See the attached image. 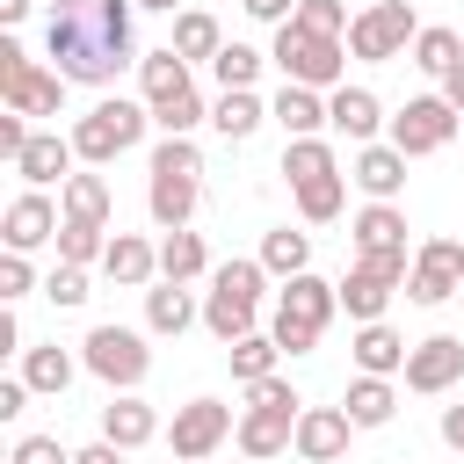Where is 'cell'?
<instances>
[{
    "label": "cell",
    "instance_id": "obj_1",
    "mask_svg": "<svg viewBox=\"0 0 464 464\" xmlns=\"http://www.w3.org/2000/svg\"><path fill=\"white\" fill-rule=\"evenodd\" d=\"M138 7L130 0H51L44 14V51L51 72L72 87H109L123 65H138Z\"/></svg>",
    "mask_w": 464,
    "mask_h": 464
},
{
    "label": "cell",
    "instance_id": "obj_2",
    "mask_svg": "<svg viewBox=\"0 0 464 464\" xmlns=\"http://www.w3.org/2000/svg\"><path fill=\"white\" fill-rule=\"evenodd\" d=\"M145 174H152V181H145L152 225H160V232H181V225L196 218V203H203V152H196V138H160Z\"/></svg>",
    "mask_w": 464,
    "mask_h": 464
},
{
    "label": "cell",
    "instance_id": "obj_3",
    "mask_svg": "<svg viewBox=\"0 0 464 464\" xmlns=\"http://www.w3.org/2000/svg\"><path fill=\"white\" fill-rule=\"evenodd\" d=\"M334 312H341V283H326V276H290L283 290H276V319H268V334H276V348L283 355H312L319 348V334L334 326Z\"/></svg>",
    "mask_w": 464,
    "mask_h": 464
},
{
    "label": "cell",
    "instance_id": "obj_4",
    "mask_svg": "<svg viewBox=\"0 0 464 464\" xmlns=\"http://www.w3.org/2000/svg\"><path fill=\"white\" fill-rule=\"evenodd\" d=\"M268 65H276L290 87H319V94L348 87V44H341V36H319V29H304V22H283V29H276Z\"/></svg>",
    "mask_w": 464,
    "mask_h": 464
},
{
    "label": "cell",
    "instance_id": "obj_5",
    "mask_svg": "<svg viewBox=\"0 0 464 464\" xmlns=\"http://www.w3.org/2000/svg\"><path fill=\"white\" fill-rule=\"evenodd\" d=\"M145 123H152V109L145 102H130V94H102L87 116H72V152H80V167H109V160H123L138 138H145Z\"/></svg>",
    "mask_w": 464,
    "mask_h": 464
},
{
    "label": "cell",
    "instance_id": "obj_6",
    "mask_svg": "<svg viewBox=\"0 0 464 464\" xmlns=\"http://www.w3.org/2000/svg\"><path fill=\"white\" fill-rule=\"evenodd\" d=\"M406 276H413V254H406V246H399V254H355L348 276H341V312H348L355 326L384 319V304L406 290Z\"/></svg>",
    "mask_w": 464,
    "mask_h": 464
},
{
    "label": "cell",
    "instance_id": "obj_7",
    "mask_svg": "<svg viewBox=\"0 0 464 464\" xmlns=\"http://www.w3.org/2000/svg\"><path fill=\"white\" fill-rule=\"evenodd\" d=\"M413 36H420L413 0H370V7L348 22V58H362V65H392V58L413 51Z\"/></svg>",
    "mask_w": 464,
    "mask_h": 464
},
{
    "label": "cell",
    "instance_id": "obj_8",
    "mask_svg": "<svg viewBox=\"0 0 464 464\" xmlns=\"http://www.w3.org/2000/svg\"><path fill=\"white\" fill-rule=\"evenodd\" d=\"M65 87H72V80H58V72L36 65L14 36H0V102H7L14 116H29V123H36V116H58V109H65Z\"/></svg>",
    "mask_w": 464,
    "mask_h": 464
},
{
    "label": "cell",
    "instance_id": "obj_9",
    "mask_svg": "<svg viewBox=\"0 0 464 464\" xmlns=\"http://www.w3.org/2000/svg\"><path fill=\"white\" fill-rule=\"evenodd\" d=\"M80 362H87L109 392H138L145 370H152V334H138V326H94V334L80 341Z\"/></svg>",
    "mask_w": 464,
    "mask_h": 464
},
{
    "label": "cell",
    "instance_id": "obj_10",
    "mask_svg": "<svg viewBox=\"0 0 464 464\" xmlns=\"http://www.w3.org/2000/svg\"><path fill=\"white\" fill-rule=\"evenodd\" d=\"M232 428H239V413H232L225 399H188V406H174V420H167V450H174L181 464H210V457L232 442Z\"/></svg>",
    "mask_w": 464,
    "mask_h": 464
},
{
    "label": "cell",
    "instance_id": "obj_11",
    "mask_svg": "<svg viewBox=\"0 0 464 464\" xmlns=\"http://www.w3.org/2000/svg\"><path fill=\"white\" fill-rule=\"evenodd\" d=\"M457 130H464V116H457L442 94H413V102L384 123V145H399L406 160H428V152H442Z\"/></svg>",
    "mask_w": 464,
    "mask_h": 464
},
{
    "label": "cell",
    "instance_id": "obj_12",
    "mask_svg": "<svg viewBox=\"0 0 464 464\" xmlns=\"http://www.w3.org/2000/svg\"><path fill=\"white\" fill-rule=\"evenodd\" d=\"M457 290H464V239H450V232L420 239V246H413L406 297H413V304H450Z\"/></svg>",
    "mask_w": 464,
    "mask_h": 464
},
{
    "label": "cell",
    "instance_id": "obj_13",
    "mask_svg": "<svg viewBox=\"0 0 464 464\" xmlns=\"http://www.w3.org/2000/svg\"><path fill=\"white\" fill-rule=\"evenodd\" d=\"M406 392H420V399H442L457 377H464V341L457 334H428V341H413V355H406Z\"/></svg>",
    "mask_w": 464,
    "mask_h": 464
},
{
    "label": "cell",
    "instance_id": "obj_14",
    "mask_svg": "<svg viewBox=\"0 0 464 464\" xmlns=\"http://www.w3.org/2000/svg\"><path fill=\"white\" fill-rule=\"evenodd\" d=\"M58 225H65V210H58L44 188H22V196L7 203V218H0V232H7V254H36L44 239H58Z\"/></svg>",
    "mask_w": 464,
    "mask_h": 464
},
{
    "label": "cell",
    "instance_id": "obj_15",
    "mask_svg": "<svg viewBox=\"0 0 464 464\" xmlns=\"http://www.w3.org/2000/svg\"><path fill=\"white\" fill-rule=\"evenodd\" d=\"M348 442H355V420L341 406H304L297 413V457L304 464H341Z\"/></svg>",
    "mask_w": 464,
    "mask_h": 464
},
{
    "label": "cell",
    "instance_id": "obj_16",
    "mask_svg": "<svg viewBox=\"0 0 464 464\" xmlns=\"http://www.w3.org/2000/svg\"><path fill=\"white\" fill-rule=\"evenodd\" d=\"M348 181L370 196V203H399V188H406V152L399 145H355V160H348Z\"/></svg>",
    "mask_w": 464,
    "mask_h": 464
},
{
    "label": "cell",
    "instance_id": "obj_17",
    "mask_svg": "<svg viewBox=\"0 0 464 464\" xmlns=\"http://www.w3.org/2000/svg\"><path fill=\"white\" fill-rule=\"evenodd\" d=\"M232 442H239V457H254V464H268V457H283V450H297V413H268V406H239V428H232Z\"/></svg>",
    "mask_w": 464,
    "mask_h": 464
},
{
    "label": "cell",
    "instance_id": "obj_18",
    "mask_svg": "<svg viewBox=\"0 0 464 464\" xmlns=\"http://www.w3.org/2000/svg\"><path fill=\"white\" fill-rule=\"evenodd\" d=\"M326 123H334L348 145H377V130H384L392 116H384V102H377L370 87H334V94H326Z\"/></svg>",
    "mask_w": 464,
    "mask_h": 464
},
{
    "label": "cell",
    "instance_id": "obj_19",
    "mask_svg": "<svg viewBox=\"0 0 464 464\" xmlns=\"http://www.w3.org/2000/svg\"><path fill=\"white\" fill-rule=\"evenodd\" d=\"M72 160H80V152H72V138H58V130H36V138L22 145V160H14V174H22L29 188H51V181L65 188V181L80 174Z\"/></svg>",
    "mask_w": 464,
    "mask_h": 464
},
{
    "label": "cell",
    "instance_id": "obj_20",
    "mask_svg": "<svg viewBox=\"0 0 464 464\" xmlns=\"http://www.w3.org/2000/svg\"><path fill=\"white\" fill-rule=\"evenodd\" d=\"M102 276H109V283H123V290H152V283H160V246H152V239H138V232H109Z\"/></svg>",
    "mask_w": 464,
    "mask_h": 464
},
{
    "label": "cell",
    "instance_id": "obj_21",
    "mask_svg": "<svg viewBox=\"0 0 464 464\" xmlns=\"http://www.w3.org/2000/svg\"><path fill=\"white\" fill-rule=\"evenodd\" d=\"M152 435H160V406H152V399L116 392V399L102 406V442H116V450H145Z\"/></svg>",
    "mask_w": 464,
    "mask_h": 464
},
{
    "label": "cell",
    "instance_id": "obj_22",
    "mask_svg": "<svg viewBox=\"0 0 464 464\" xmlns=\"http://www.w3.org/2000/svg\"><path fill=\"white\" fill-rule=\"evenodd\" d=\"M348 355H355V377H399V370H406V355H413V341H399L384 319H370V326H355Z\"/></svg>",
    "mask_w": 464,
    "mask_h": 464
},
{
    "label": "cell",
    "instance_id": "obj_23",
    "mask_svg": "<svg viewBox=\"0 0 464 464\" xmlns=\"http://www.w3.org/2000/svg\"><path fill=\"white\" fill-rule=\"evenodd\" d=\"M268 116L283 123V138H326L334 123H326V94L319 87H276V102H268Z\"/></svg>",
    "mask_w": 464,
    "mask_h": 464
},
{
    "label": "cell",
    "instance_id": "obj_24",
    "mask_svg": "<svg viewBox=\"0 0 464 464\" xmlns=\"http://www.w3.org/2000/svg\"><path fill=\"white\" fill-rule=\"evenodd\" d=\"M196 319H203V304L188 297V283H152V290H145V334H160V341H181Z\"/></svg>",
    "mask_w": 464,
    "mask_h": 464
},
{
    "label": "cell",
    "instance_id": "obj_25",
    "mask_svg": "<svg viewBox=\"0 0 464 464\" xmlns=\"http://www.w3.org/2000/svg\"><path fill=\"white\" fill-rule=\"evenodd\" d=\"M196 80H188V58L174 51V44H160V51H145L138 58V94H145V109H160V102H174V94H188Z\"/></svg>",
    "mask_w": 464,
    "mask_h": 464
},
{
    "label": "cell",
    "instance_id": "obj_26",
    "mask_svg": "<svg viewBox=\"0 0 464 464\" xmlns=\"http://www.w3.org/2000/svg\"><path fill=\"white\" fill-rule=\"evenodd\" d=\"M348 246L355 254H399L406 246V210L399 203H362L355 225H348Z\"/></svg>",
    "mask_w": 464,
    "mask_h": 464
},
{
    "label": "cell",
    "instance_id": "obj_27",
    "mask_svg": "<svg viewBox=\"0 0 464 464\" xmlns=\"http://www.w3.org/2000/svg\"><path fill=\"white\" fill-rule=\"evenodd\" d=\"M58 210H65V225H102V232H109V210H116V196H109V181H102L94 167H80V174L58 188Z\"/></svg>",
    "mask_w": 464,
    "mask_h": 464
},
{
    "label": "cell",
    "instance_id": "obj_28",
    "mask_svg": "<svg viewBox=\"0 0 464 464\" xmlns=\"http://www.w3.org/2000/svg\"><path fill=\"white\" fill-rule=\"evenodd\" d=\"M80 370H87V362H72V355H65L58 341H44V348H22V370H14V377H22L29 392H44V399H58V392H65V384H72Z\"/></svg>",
    "mask_w": 464,
    "mask_h": 464
},
{
    "label": "cell",
    "instance_id": "obj_29",
    "mask_svg": "<svg viewBox=\"0 0 464 464\" xmlns=\"http://www.w3.org/2000/svg\"><path fill=\"white\" fill-rule=\"evenodd\" d=\"M341 413L355 420V435H362V428H384V420L399 413V384H392V377H355V384L341 392Z\"/></svg>",
    "mask_w": 464,
    "mask_h": 464
},
{
    "label": "cell",
    "instance_id": "obj_30",
    "mask_svg": "<svg viewBox=\"0 0 464 464\" xmlns=\"http://www.w3.org/2000/svg\"><path fill=\"white\" fill-rule=\"evenodd\" d=\"M167 44H174V51L188 58V65H210V58L225 51V29H218V14H210V7H181V14H174V36H167Z\"/></svg>",
    "mask_w": 464,
    "mask_h": 464
},
{
    "label": "cell",
    "instance_id": "obj_31",
    "mask_svg": "<svg viewBox=\"0 0 464 464\" xmlns=\"http://www.w3.org/2000/svg\"><path fill=\"white\" fill-rule=\"evenodd\" d=\"M254 261H261L268 276H283V283H290V276H304V268H312V232H297V225H268Z\"/></svg>",
    "mask_w": 464,
    "mask_h": 464
},
{
    "label": "cell",
    "instance_id": "obj_32",
    "mask_svg": "<svg viewBox=\"0 0 464 464\" xmlns=\"http://www.w3.org/2000/svg\"><path fill=\"white\" fill-rule=\"evenodd\" d=\"M210 123H218V138H232V145H239V138H254V130L268 123V102H261L254 87H232V94H218V102H210Z\"/></svg>",
    "mask_w": 464,
    "mask_h": 464
},
{
    "label": "cell",
    "instance_id": "obj_33",
    "mask_svg": "<svg viewBox=\"0 0 464 464\" xmlns=\"http://www.w3.org/2000/svg\"><path fill=\"white\" fill-rule=\"evenodd\" d=\"M196 276H210V246H203V232H167L160 239V283H196Z\"/></svg>",
    "mask_w": 464,
    "mask_h": 464
},
{
    "label": "cell",
    "instance_id": "obj_34",
    "mask_svg": "<svg viewBox=\"0 0 464 464\" xmlns=\"http://www.w3.org/2000/svg\"><path fill=\"white\" fill-rule=\"evenodd\" d=\"M203 326H210L225 348L246 341V334H261V326H254V297H232V290H218V283L203 290Z\"/></svg>",
    "mask_w": 464,
    "mask_h": 464
},
{
    "label": "cell",
    "instance_id": "obj_35",
    "mask_svg": "<svg viewBox=\"0 0 464 464\" xmlns=\"http://www.w3.org/2000/svg\"><path fill=\"white\" fill-rule=\"evenodd\" d=\"M283 174H290V188H304V181H334L341 160H334L326 138H290V145H283Z\"/></svg>",
    "mask_w": 464,
    "mask_h": 464
},
{
    "label": "cell",
    "instance_id": "obj_36",
    "mask_svg": "<svg viewBox=\"0 0 464 464\" xmlns=\"http://www.w3.org/2000/svg\"><path fill=\"white\" fill-rule=\"evenodd\" d=\"M406 58H413V65H420V72L442 87V72L464 58V36H457V29H442V22H428V29L413 36V51H406Z\"/></svg>",
    "mask_w": 464,
    "mask_h": 464
},
{
    "label": "cell",
    "instance_id": "obj_37",
    "mask_svg": "<svg viewBox=\"0 0 464 464\" xmlns=\"http://www.w3.org/2000/svg\"><path fill=\"white\" fill-rule=\"evenodd\" d=\"M225 362H232V384H261V377H276L283 348H276V334H246L225 348Z\"/></svg>",
    "mask_w": 464,
    "mask_h": 464
},
{
    "label": "cell",
    "instance_id": "obj_38",
    "mask_svg": "<svg viewBox=\"0 0 464 464\" xmlns=\"http://www.w3.org/2000/svg\"><path fill=\"white\" fill-rule=\"evenodd\" d=\"M261 65H268V51H254V44H225V51L210 58V80H218V94H232V87H254Z\"/></svg>",
    "mask_w": 464,
    "mask_h": 464
},
{
    "label": "cell",
    "instance_id": "obj_39",
    "mask_svg": "<svg viewBox=\"0 0 464 464\" xmlns=\"http://www.w3.org/2000/svg\"><path fill=\"white\" fill-rule=\"evenodd\" d=\"M341 203H348V174H334V181H304V188H297V218H304V225H334Z\"/></svg>",
    "mask_w": 464,
    "mask_h": 464
},
{
    "label": "cell",
    "instance_id": "obj_40",
    "mask_svg": "<svg viewBox=\"0 0 464 464\" xmlns=\"http://www.w3.org/2000/svg\"><path fill=\"white\" fill-rule=\"evenodd\" d=\"M109 254V232L102 225H58V261L65 268H94Z\"/></svg>",
    "mask_w": 464,
    "mask_h": 464
},
{
    "label": "cell",
    "instance_id": "obj_41",
    "mask_svg": "<svg viewBox=\"0 0 464 464\" xmlns=\"http://www.w3.org/2000/svg\"><path fill=\"white\" fill-rule=\"evenodd\" d=\"M152 123H160V138H188L196 123H210V109H203V94L188 87V94H174V102H160V109H152Z\"/></svg>",
    "mask_w": 464,
    "mask_h": 464
},
{
    "label": "cell",
    "instance_id": "obj_42",
    "mask_svg": "<svg viewBox=\"0 0 464 464\" xmlns=\"http://www.w3.org/2000/svg\"><path fill=\"white\" fill-rule=\"evenodd\" d=\"M210 283H218V290H232V297H254V304H261L268 268H261V261H225V268H210Z\"/></svg>",
    "mask_w": 464,
    "mask_h": 464
},
{
    "label": "cell",
    "instance_id": "obj_43",
    "mask_svg": "<svg viewBox=\"0 0 464 464\" xmlns=\"http://www.w3.org/2000/svg\"><path fill=\"white\" fill-rule=\"evenodd\" d=\"M246 392V406H268V413H304V399H297V384L276 370V377H261V384H239Z\"/></svg>",
    "mask_w": 464,
    "mask_h": 464
},
{
    "label": "cell",
    "instance_id": "obj_44",
    "mask_svg": "<svg viewBox=\"0 0 464 464\" xmlns=\"http://www.w3.org/2000/svg\"><path fill=\"white\" fill-rule=\"evenodd\" d=\"M297 22L319 29V36H341V44H348V22H355V14H348V0H297Z\"/></svg>",
    "mask_w": 464,
    "mask_h": 464
},
{
    "label": "cell",
    "instance_id": "obj_45",
    "mask_svg": "<svg viewBox=\"0 0 464 464\" xmlns=\"http://www.w3.org/2000/svg\"><path fill=\"white\" fill-rule=\"evenodd\" d=\"M44 297H51L58 312H72V304H87V268H65V261H58V268L44 276Z\"/></svg>",
    "mask_w": 464,
    "mask_h": 464
},
{
    "label": "cell",
    "instance_id": "obj_46",
    "mask_svg": "<svg viewBox=\"0 0 464 464\" xmlns=\"http://www.w3.org/2000/svg\"><path fill=\"white\" fill-rule=\"evenodd\" d=\"M7 464H72V450H65L58 435H14Z\"/></svg>",
    "mask_w": 464,
    "mask_h": 464
},
{
    "label": "cell",
    "instance_id": "obj_47",
    "mask_svg": "<svg viewBox=\"0 0 464 464\" xmlns=\"http://www.w3.org/2000/svg\"><path fill=\"white\" fill-rule=\"evenodd\" d=\"M36 290V268H29V254H0V304H22Z\"/></svg>",
    "mask_w": 464,
    "mask_h": 464
},
{
    "label": "cell",
    "instance_id": "obj_48",
    "mask_svg": "<svg viewBox=\"0 0 464 464\" xmlns=\"http://www.w3.org/2000/svg\"><path fill=\"white\" fill-rule=\"evenodd\" d=\"M254 22H268V29H283V22H297V0H239Z\"/></svg>",
    "mask_w": 464,
    "mask_h": 464
},
{
    "label": "cell",
    "instance_id": "obj_49",
    "mask_svg": "<svg viewBox=\"0 0 464 464\" xmlns=\"http://www.w3.org/2000/svg\"><path fill=\"white\" fill-rule=\"evenodd\" d=\"M29 413V384L22 377H0V420H22Z\"/></svg>",
    "mask_w": 464,
    "mask_h": 464
},
{
    "label": "cell",
    "instance_id": "obj_50",
    "mask_svg": "<svg viewBox=\"0 0 464 464\" xmlns=\"http://www.w3.org/2000/svg\"><path fill=\"white\" fill-rule=\"evenodd\" d=\"M123 457H130V450H116V442H102V435H94L87 450H72V464H123Z\"/></svg>",
    "mask_w": 464,
    "mask_h": 464
},
{
    "label": "cell",
    "instance_id": "obj_51",
    "mask_svg": "<svg viewBox=\"0 0 464 464\" xmlns=\"http://www.w3.org/2000/svg\"><path fill=\"white\" fill-rule=\"evenodd\" d=\"M435 94H442V102H450V109H457V116H464V58H457V65H450V72H442V87H435Z\"/></svg>",
    "mask_w": 464,
    "mask_h": 464
},
{
    "label": "cell",
    "instance_id": "obj_52",
    "mask_svg": "<svg viewBox=\"0 0 464 464\" xmlns=\"http://www.w3.org/2000/svg\"><path fill=\"white\" fill-rule=\"evenodd\" d=\"M435 428H442V442H450V450H464V406H442V420H435Z\"/></svg>",
    "mask_w": 464,
    "mask_h": 464
},
{
    "label": "cell",
    "instance_id": "obj_53",
    "mask_svg": "<svg viewBox=\"0 0 464 464\" xmlns=\"http://www.w3.org/2000/svg\"><path fill=\"white\" fill-rule=\"evenodd\" d=\"M29 7H36V0H0V22L14 29V22H29Z\"/></svg>",
    "mask_w": 464,
    "mask_h": 464
},
{
    "label": "cell",
    "instance_id": "obj_54",
    "mask_svg": "<svg viewBox=\"0 0 464 464\" xmlns=\"http://www.w3.org/2000/svg\"><path fill=\"white\" fill-rule=\"evenodd\" d=\"M130 7H145V14H181V0H130Z\"/></svg>",
    "mask_w": 464,
    "mask_h": 464
}]
</instances>
